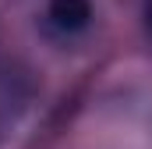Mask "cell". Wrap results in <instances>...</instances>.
Segmentation results:
<instances>
[{
	"label": "cell",
	"instance_id": "cell-1",
	"mask_svg": "<svg viewBox=\"0 0 152 149\" xmlns=\"http://www.w3.org/2000/svg\"><path fill=\"white\" fill-rule=\"evenodd\" d=\"M46 21L64 32V36H75L81 29H88L92 21V4L88 0H50L46 4Z\"/></svg>",
	"mask_w": 152,
	"mask_h": 149
},
{
	"label": "cell",
	"instance_id": "cell-2",
	"mask_svg": "<svg viewBox=\"0 0 152 149\" xmlns=\"http://www.w3.org/2000/svg\"><path fill=\"white\" fill-rule=\"evenodd\" d=\"M145 21H149V29H152V0H145Z\"/></svg>",
	"mask_w": 152,
	"mask_h": 149
}]
</instances>
